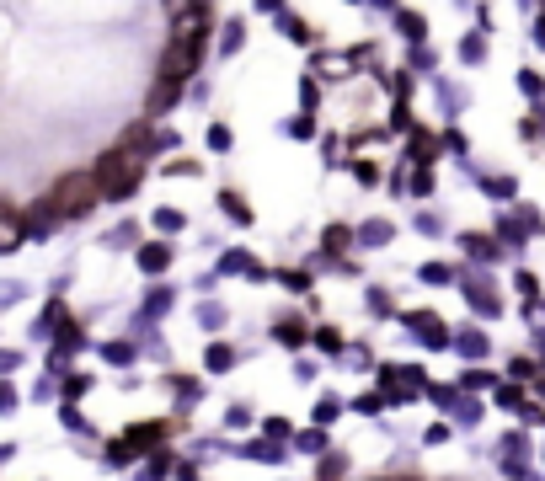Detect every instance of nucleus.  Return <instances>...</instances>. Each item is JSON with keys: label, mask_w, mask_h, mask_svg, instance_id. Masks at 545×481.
Here are the masks:
<instances>
[{"label": "nucleus", "mask_w": 545, "mask_h": 481, "mask_svg": "<svg viewBox=\"0 0 545 481\" xmlns=\"http://www.w3.org/2000/svg\"><path fill=\"white\" fill-rule=\"evenodd\" d=\"M139 172H145V155H134V145H118V150H107L102 161H97V182H102V198H123V193H134Z\"/></svg>", "instance_id": "nucleus-2"}, {"label": "nucleus", "mask_w": 545, "mask_h": 481, "mask_svg": "<svg viewBox=\"0 0 545 481\" xmlns=\"http://www.w3.org/2000/svg\"><path fill=\"white\" fill-rule=\"evenodd\" d=\"M198 27H204V17H182V22H177V33H171V38H188V43H198Z\"/></svg>", "instance_id": "nucleus-5"}, {"label": "nucleus", "mask_w": 545, "mask_h": 481, "mask_svg": "<svg viewBox=\"0 0 545 481\" xmlns=\"http://www.w3.org/2000/svg\"><path fill=\"white\" fill-rule=\"evenodd\" d=\"M97 198H102L97 172H70V177H59V182H54V193H49V214H59V220H75V214L97 209Z\"/></svg>", "instance_id": "nucleus-1"}, {"label": "nucleus", "mask_w": 545, "mask_h": 481, "mask_svg": "<svg viewBox=\"0 0 545 481\" xmlns=\"http://www.w3.org/2000/svg\"><path fill=\"white\" fill-rule=\"evenodd\" d=\"M17 241H22V220L11 209H0V252H11Z\"/></svg>", "instance_id": "nucleus-4"}, {"label": "nucleus", "mask_w": 545, "mask_h": 481, "mask_svg": "<svg viewBox=\"0 0 545 481\" xmlns=\"http://www.w3.org/2000/svg\"><path fill=\"white\" fill-rule=\"evenodd\" d=\"M193 65H198V49H193L188 38H171V49L161 59V75H166V81H188Z\"/></svg>", "instance_id": "nucleus-3"}]
</instances>
